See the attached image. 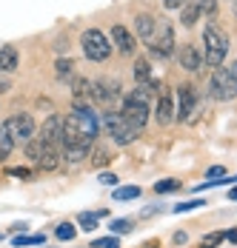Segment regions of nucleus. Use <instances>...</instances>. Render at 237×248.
Here are the masks:
<instances>
[{
	"mask_svg": "<svg viewBox=\"0 0 237 248\" xmlns=\"http://www.w3.org/2000/svg\"><path fill=\"white\" fill-rule=\"evenodd\" d=\"M97 137V120L89 108L71 111L63 117V146L71 143H95Z\"/></svg>",
	"mask_w": 237,
	"mask_h": 248,
	"instance_id": "obj_1",
	"label": "nucleus"
},
{
	"mask_svg": "<svg viewBox=\"0 0 237 248\" xmlns=\"http://www.w3.org/2000/svg\"><path fill=\"white\" fill-rule=\"evenodd\" d=\"M229 46H232L229 34L214 20L206 23V29H203V63L212 66V69H220L223 60H226V54H229Z\"/></svg>",
	"mask_w": 237,
	"mask_h": 248,
	"instance_id": "obj_2",
	"label": "nucleus"
},
{
	"mask_svg": "<svg viewBox=\"0 0 237 248\" xmlns=\"http://www.w3.org/2000/svg\"><path fill=\"white\" fill-rule=\"evenodd\" d=\"M174 117L180 123H197L200 117V94L191 83H183L177 89V106H174Z\"/></svg>",
	"mask_w": 237,
	"mask_h": 248,
	"instance_id": "obj_3",
	"label": "nucleus"
},
{
	"mask_svg": "<svg viewBox=\"0 0 237 248\" xmlns=\"http://www.w3.org/2000/svg\"><path fill=\"white\" fill-rule=\"evenodd\" d=\"M80 49H83V54H86L89 60L103 63V60L112 54V40H109L100 29H86V31L80 34Z\"/></svg>",
	"mask_w": 237,
	"mask_h": 248,
	"instance_id": "obj_4",
	"label": "nucleus"
},
{
	"mask_svg": "<svg viewBox=\"0 0 237 248\" xmlns=\"http://www.w3.org/2000/svg\"><path fill=\"white\" fill-rule=\"evenodd\" d=\"M174 29H171V23H169L166 17H157V29H154V37L146 43L149 46V51L154 54V57H160V60H166V57H171L174 54Z\"/></svg>",
	"mask_w": 237,
	"mask_h": 248,
	"instance_id": "obj_5",
	"label": "nucleus"
},
{
	"mask_svg": "<svg viewBox=\"0 0 237 248\" xmlns=\"http://www.w3.org/2000/svg\"><path fill=\"white\" fill-rule=\"evenodd\" d=\"M3 128L9 131V137L15 140V143H29V140H34L37 137V125H34V117L29 114V111H17V114H12Z\"/></svg>",
	"mask_w": 237,
	"mask_h": 248,
	"instance_id": "obj_6",
	"label": "nucleus"
},
{
	"mask_svg": "<svg viewBox=\"0 0 237 248\" xmlns=\"http://www.w3.org/2000/svg\"><path fill=\"white\" fill-rule=\"evenodd\" d=\"M209 97L217 100V103H226V100L237 97V83L232 72L226 69V66H220V69H214L212 80H209Z\"/></svg>",
	"mask_w": 237,
	"mask_h": 248,
	"instance_id": "obj_7",
	"label": "nucleus"
},
{
	"mask_svg": "<svg viewBox=\"0 0 237 248\" xmlns=\"http://www.w3.org/2000/svg\"><path fill=\"white\" fill-rule=\"evenodd\" d=\"M103 125H106V131L112 134V140H115L118 146H132V143L140 137L135 128L126 125V120L120 117V111H106V114H103Z\"/></svg>",
	"mask_w": 237,
	"mask_h": 248,
	"instance_id": "obj_8",
	"label": "nucleus"
},
{
	"mask_svg": "<svg viewBox=\"0 0 237 248\" xmlns=\"http://www.w3.org/2000/svg\"><path fill=\"white\" fill-rule=\"evenodd\" d=\"M37 140L43 146H60L63 149V117L60 114H49L46 123L40 125V131H37Z\"/></svg>",
	"mask_w": 237,
	"mask_h": 248,
	"instance_id": "obj_9",
	"label": "nucleus"
},
{
	"mask_svg": "<svg viewBox=\"0 0 237 248\" xmlns=\"http://www.w3.org/2000/svg\"><path fill=\"white\" fill-rule=\"evenodd\" d=\"M120 83L118 80H109V77H103V80H92V100L100 103V106H112L115 100H120Z\"/></svg>",
	"mask_w": 237,
	"mask_h": 248,
	"instance_id": "obj_10",
	"label": "nucleus"
},
{
	"mask_svg": "<svg viewBox=\"0 0 237 248\" xmlns=\"http://www.w3.org/2000/svg\"><path fill=\"white\" fill-rule=\"evenodd\" d=\"M154 117H157L160 125H169L174 120V94H171V89H160L157 106H154Z\"/></svg>",
	"mask_w": 237,
	"mask_h": 248,
	"instance_id": "obj_11",
	"label": "nucleus"
},
{
	"mask_svg": "<svg viewBox=\"0 0 237 248\" xmlns=\"http://www.w3.org/2000/svg\"><path fill=\"white\" fill-rule=\"evenodd\" d=\"M109 40H112V46H115L120 54H135V46H137V43H135V34H132L126 26H120V23L112 26V37H109Z\"/></svg>",
	"mask_w": 237,
	"mask_h": 248,
	"instance_id": "obj_12",
	"label": "nucleus"
},
{
	"mask_svg": "<svg viewBox=\"0 0 237 248\" xmlns=\"http://www.w3.org/2000/svg\"><path fill=\"white\" fill-rule=\"evenodd\" d=\"M177 60H180V66H183L186 72H200V66H203V51L197 49L194 43H186V46H180Z\"/></svg>",
	"mask_w": 237,
	"mask_h": 248,
	"instance_id": "obj_13",
	"label": "nucleus"
},
{
	"mask_svg": "<svg viewBox=\"0 0 237 248\" xmlns=\"http://www.w3.org/2000/svg\"><path fill=\"white\" fill-rule=\"evenodd\" d=\"M89 151H92V143H71V146H63L60 149V157H63V163L77 166V163H83L89 157Z\"/></svg>",
	"mask_w": 237,
	"mask_h": 248,
	"instance_id": "obj_14",
	"label": "nucleus"
},
{
	"mask_svg": "<svg viewBox=\"0 0 237 248\" xmlns=\"http://www.w3.org/2000/svg\"><path fill=\"white\" fill-rule=\"evenodd\" d=\"M154 29H157V17H152V15H137L135 17V34L143 43H149L154 37Z\"/></svg>",
	"mask_w": 237,
	"mask_h": 248,
	"instance_id": "obj_15",
	"label": "nucleus"
},
{
	"mask_svg": "<svg viewBox=\"0 0 237 248\" xmlns=\"http://www.w3.org/2000/svg\"><path fill=\"white\" fill-rule=\"evenodd\" d=\"M60 163H63V157H60V146H43L40 160H37V169H43V171H54Z\"/></svg>",
	"mask_w": 237,
	"mask_h": 248,
	"instance_id": "obj_16",
	"label": "nucleus"
},
{
	"mask_svg": "<svg viewBox=\"0 0 237 248\" xmlns=\"http://www.w3.org/2000/svg\"><path fill=\"white\" fill-rule=\"evenodd\" d=\"M20 66V54L15 46H0V75H12Z\"/></svg>",
	"mask_w": 237,
	"mask_h": 248,
	"instance_id": "obj_17",
	"label": "nucleus"
},
{
	"mask_svg": "<svg viewBox=\"0 0 237 248\" xmlns=\"http://www.w3.org/2000/svg\"><path fill=\"white\" fill-rule=\"evenodd\" d=\"M89 163H92L95 169L109 166V163H112V149H109L106 143H97V146H92V151H89Z\"/></svg>",
	"mask_w": 237,
	"mask_h": 248,
	"instance_id": "obj_18",
	"label": "nucleus"
},
{
	"mask_svg": "<svg viewBox=\"0 0 237 248\" xmlns=\"http://www.w3.org/2000/svg\"><path fill=\"white\" fill-rule=\"evenodd\" d=\"M200 20V9H197V0H186L183 3V9H180V23L191 29V26Z\"/></svg>",
	"mask_w": 237,
	"mask_h": 248,
	"instance_id": "obj_19",
	"label": "nucleus"
},
{
	"mask_svg": "<svg viewBox=\"0 0 237 248\" xmlns=\"http://www.w3.org/2000/svg\"><path fill=\"white\" fill-rule=\"evenodd\" d=\"M46 243V237L43 234H17L15 240H12V246L15 248H29V246H43Z\"/></svg>",
	"mask_w": 237,
	"mask_h": 248,
	"instance_id": "obj_20",
	"label": "nucleus"
},
{
	"mask_svg": "<svg viewBox=\"0 0 237 248\" xmlns=\"http://www.w3.org/2000/svg\"><path fill=\"white\" fill-rule=\"evenodd\" d=\"M132 75H135L137 83H152V66H149V60H135Z\"/></svg>",
	"mask_w": 237,
	"mask_h": 248,
	"instance_id": "obj_21",
	"label": "nucleus"
},
{
	"mask_svg": "<svg viewBox=\"0 0 237 248\" xmlns=\"http://www.w3.org/2000/svg\"><path fill=\"white\" fill-rule=\"evenodd\" d=\"M140 197V186H123V188H115L112 200L115 202H123V200H137Z\"/></svg>",
	"mask_w": 237,
	"mask_h": 248,
	"instance_id": "obj_22",
	"label": "nucleus"
},
{
	"mask_svg": "<svg viewBox=\"0 0 237 248\" xmlns=\"http://www.w3.org/2000/svg\"><path fill=\"white\" fill-rule=\"evenodd\" d=\"M12 151H15V140H12V137H9V131L0 125V163H3Z\"/></svg>",
	"mask_w": 237,
	"mask_h": 248,
	"instance_id": "obj_23",
	"label": "nucleus"
},
{
	"mask_svg": "<svg viewBox=\"0 0 237 248\" xmlns=\"http://www.w3.org/2000/svg\"><path fill=\"white\" fill-rule=\"evenodd\" d=\"M223 240H226V231H209V234H203L200 248H217Z\"/></svg>",
	"mask_w": 237,
	"mask_h": 248,
	"instance_id": "obj_24",
	"label": "nucleus"
},
{
	"mask_svg": "<svg viewBox=\"0 0 237 248\" xmlns=\"http://www.w3.org/2000/svg\"><path fill=\"white\" fill-rule=\"evenodd\" d=\"M197 9H200V15H203L209 23L217 17V0H197Z\"/></svg>",
	"mask_w": 237,
	"mask_h": 248,
	"instance_id": "obj_25",
	"label": "nucleus"
},
{
	"mask_svg": "<svg viewBox=\"0 0 237 248\" xmlns=\"http://www.w3.org/2000/svg\"><path fill=\"white\" fill-rule=\"evenodd\" d=\"M180 188V180H157L154 183V194H171Z\"/></svg>",
	"mask_w": 237,
	"mask_h": 248,
	"instance_id": "obj_26",
	"label": "nucleus"
},
{
	"mask_svg": "<svg viewBox=\"0 0 237 248\" xmlns=\"http://www.w3.org/2000/svg\"><path fill=\"white\" fill-rule=\"evenodd\" d=\"M54 72H57V77H60V80H63V77H71V75H74V63H71L69 57H66V60L60 57V60L54 63Z\"/></svg>",
	"mask_w": 237,
	"mask_h": 248,
	"instance_id": "obj_27",
	"label": "nucleus"
},
{
	"mask_svg": "<svg viewBox=\"0 0 237 248\" xmlns=\"http://www.w3.org/2000/svg\"><path fill=\"white\" fill-rule=\"evenodd\" d=\"M97 220H100V217H97V214H89V211L77 214V223H80V228H83V231H95V228H97Z\"/></svg>",
	"mask_w": 237,
	"mask_h": 248,
	"instance_id": "obj_28",
	"label": "nucleus"
},
{
	"mask_svg": "<svg viewBox=\"0 0 237 248\" xmlns=\"http://www.w3.org/2000/svg\"><path fill=\"white\" fill-rule=\"evenodd\" d=\"M54 234H57V240H66V243H69V240H74L77 228H74L71 223H60V225H57V231H54Z\"/></svg>",
	"mask_w": 237,
	"mask_h": 248,
	"instance_id": "obj_29",
	"label": "nucleus"
},
{
	"mask_svg": "<svg viewBox=\"0 0 237 248\" xmlns=\"http://www.w3.org/2000/svg\"><path fill=\"white\" fill-rule=\"evenodd\" d=\"M203 205H206V200L194 197V200H186V202H177V205H174V211L180 214V211H194V208H203Z\"/></svg>",
	"mask_w": 237,
	"mask_h": 248,
	"instance_id": "obj_30",
	"label": "nucleus"
},
{
	"mask_svg": "<svg viewBox=\"0 0 237 248\" xmlns=\"http://www.w3.org/2000/svg\"><path fill=\"white\" fill-rule=\"evenodd\" d=\"M132 225H135V223H132L129 217H123V220H112V225H109V231H112V234L118 237V234H126V231H129Z\"/></svg>",
	"mask_w": 237,
	"mask_h": 248,
	"instance_id": "obj_31",
	"label": "nucleus"
},
{
	"mask_svg": "<svg viewBox=\"0 0 237 248\" xmlns=\"http://www.w3.org/2000/svg\"><path fill=\"white\" fill-rule=\"evenodd\" d=\"M40 151H43V143H40V140H37V137H34V140H29V143H26V154H29V157H32V160H34V163H37V160H40Z\"/></svg>",
	"mask_w": 237,
	"mask_h": 248,
	"instance_id": "obj_32",
	"label": "nucleus"
},
{
	"mask_svg": "<svg viewBox=\"0 0 237 248\" xmlns=\"http://www.w3.org/2000/svg\"><path fill=\"white\" fill-rule=\"evenodd\" d=\"M92 248H120V240L115 237V234H109V237H100V240H95V243H92Z\"/></svg>",
	"mask_w": 237,
	"mask_h": 248,
	"instance_id": "obj_33",
	"label": "nucleus"
},
{
	"mask_svg": "<svg viewBox=\"0 0 237 248\" xmlns=\"http://www.w3.org/2000/svg\"><path fill=\"white\" fill-rule=\"evenodd\" d=\"M103 186H118V174L115 171H100V177H97Z\"/></svg>",
	"mask_w": 237,
	"mask_h": 248,
	"instance_id": "obj_34",
	"label": "nucleus"
},
{
	"mask_svg": "<svg viewBox=\"0 0 237 248\" xmlns=\"http://www.w3.org/2000/svg\"><path fill=\"white\" fill-rule=\"evenodd\" d=\"M171 243H174V246H186V243H189V234H186V231H174Z\"/></svg>",
	"mask_w": 237,
	"mask_h": 248,
	"instance_id": "obj_35",
	"label": "nucleus"
},
{
	"mask_svg": "<svg viewBox=\"0 0 237 248\" xmlns=\"http://www.w3.org/2000/svg\"><path fill=\"white\" fill-rule=\"evenodd\" d=\"M183 3H186V0H163V6H166L169 12H180V9H183Z\"/></svg>",
	"mask_w": 237,
	"mask_h": 248,
	"instance_id": "obj_36",
	"label": "nucleus"
},
{
	"mask_svg": "<svg viewBox=\"0 0 237 248\" xmlns=\"http://www.w3.org/2000/svg\"><path fill=\"white\" fill-rule=\"evenodd\" d=\"M206 177H226V169H223V166H212V169L206 171Z\"/></svg>",
	"mask_w": 237,
	"mask_h": 248,
	"instance_id": "obj_37",
	"label": "nucleus"
},
{
	"mask_svg": "<svg viewBox=\"0 0 237 248\" xmlns=\"http://www.w3.org/2000/svg\"><path fill=\"white\" fill-rule=\"evenodd\" d=\"M9 174H12V177H20V180L32 177V171H29V169H9Z\"/></svg>",
	"mask_w": 237,
	"mask_h": 248,
	"instance_id": "obj_38",
	"label": "nucleus"
},
{
	"mask_svg": "<svg viewBox=\"0 0 237 248\" xmlns=\"http://www.w3.org/2000/svg\"><path fill=\"white\" fill-rule=\"evenodd\" d=\"M9 89H12V80H9V77H3V75H0V94H6Z\"/></svg>",
	"mask_w": 237,
	"mask_h": 248,
	"instance_id": "obj_39",
	"label": "nucleus"
},
{
	"mask_svg": "<svg viewBox=\"0 0 237 248\" xmlns=\"http://www.w3.org/2000/svg\"><path fill=\"white\" fill-rule=\"evenodd\" d=\"M226 240H229L232 246H237V228H235V231H229V234H226Z\"/></svg>",
	"mask_w": 237,
	"mask_h": 248,
	"instance_id": "obj_40",
	"label": "nucleus"
},
{
	"mask_svg": "<svg viewBox=\"0 0 237 248\" xmlns=\"http://www.w3.org/2000/svg\"><path fill=\"white\" fill-rule=\"evenodd\" d=\"M229 72H232V77H235V83H237V60L232 63V66H229Z\"/></svg>",
	"mask_w": 237,
	"mask_h": 248,
	"instance_id": "obj_41",
	"label": "nucleus"
},
{
	"mask_svg": "<svg viewBox=\"0 0 237 248\" xmlns=\"http://www.w3.org/2000/svg\"><path fill=\"white\" fill-rule=\"evenodd\" d=\"M229 200H237V188H232V191H229Z\"/></svg>",
	"mask_w": 237,
	"mask_h": 248,
	"instance_id": "obj_42",
	"label": "nucleus"
},
{
	"mask_svg": "<svg viewBox=\"0 0 237 248\" xmlns=\"http://www.w3.org/2000/svg\"><path fill=\"white\" fill-rule=\"evenodd\" d=\"M235 15H237V0H235Z\"/></svg>",
	"mask_w": 237,
	"mask_h": 248,
	"instance_id": "obj_43",
	"label": "nucleus"
}]
</instances>
